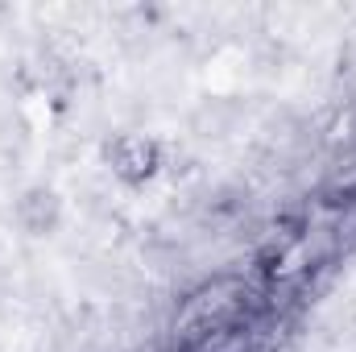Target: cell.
<instances>
[{
	"label": "cell",
	"instance_id": "4",
	"mask_svg": "<svg viewBox=\"0 0 356 352\" xmlns=\"http://www.w3.org/2000/svg\"><path fill=\"white\" fill-rule=\"evenodd\" d=\"M315 199H319V207H323V211H336L340 203L356 199V154L336 158V162L323 170L319 186H315Z\"/></svg>",
	"mask_w": 356,
	"mask_h": 352
},
{
	"label": "cell",
	"instance_id": "3",
	"mask_svg": "<svg viewBox=\"0 0 356 352\" xmlns=\"http://www.w3.org/2000/svg\"><path fill=\"white\" fill-rule=\"evenodd\" d=\"M245 116H249V108L236 95H211V99L191 108L186 129H191L195 141H228L232 133H241Z\"/></svg>",
	"mask_w": 356,
	"mask_h": 352
},
{
	"label": "cell",
	"instance_id": "5",
	"mask_svg": "<svg viewBox=\"0 0 356 352\" xmlns=\"http://www.w3.org/2000/svg\"><path fill=\"white\" fill-rule=\"evenodd\" d=\"M327 220H332V232H336L340 249L348 253V249L356 245V199H348V203H340L336 211H327Z\"/></svg>",
	"mask_w": 356,
	"mask_h": 352
},
{
	"label": "cell",
	"instance_id": "2",
	"mask_svg": "<svg viewBox=\"0 0 356 352\" xmlns=\"http://www.w3.org/2000/svg\"><path fill=\"white\" fill-rule=\"evenodd\" d=\"M13 220L25 237H54L67 220V199L46 186V182H33L25 186L17 199H13Z\"/></svg>",
	"mask_w": 356,
	"mask_h": 352
},
{
	"label": "cell",
	"instance_id": "1",
	"mask_svg": "<svg viewBox=\"0 0 356 352\" xmlns=\"http://www.w3.org/2000/svg\"><path fill=\"white\" fill-rule=\"evenodd\" d=\"M99 158H104L112 182H120V186H149L166 170V141L154 137V133H141V129H120V133H112L104 141Z\"/></svg>",
	"mask_w": 356,
	"mask_h": 352
}]
</instances>
